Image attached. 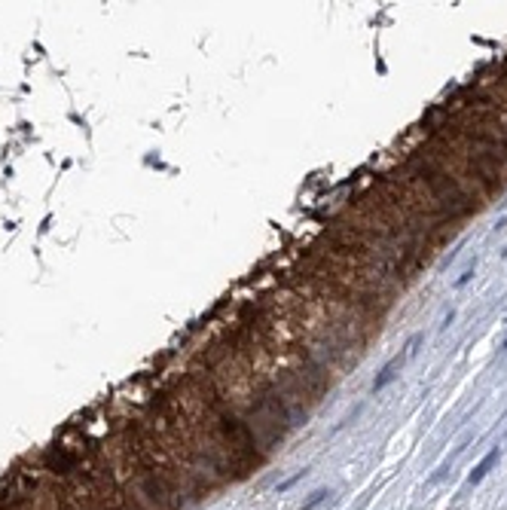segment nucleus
I'll return each mask as SVG.
<instances>
[{
  "label": "nucleus",
  "mask_w": 507,
  "mask_h": 510,
  "mask_svg": "<svg viewBox=\"0 0 507 510\" xmlns=\"http://www.w3.org/2000/svg\"><path fill=\"white\" fill-rule=\"evenodd\" d=\"M498 458H501V449H498V446H495V449H489V452L483 455V461H480V464H477V468L471 471L468 483H471V486H477V483H480V480H483V477H486V474L492 471V464H495Z\"/></svg>",
  "instance_id": "f257e3e1"
},
{
  "label": "nucleus",
  "mask_w": 507,
  "mask_h": 510,
  "mask_svg": "<svg viewBox=\"0 0 507 510\" xmlns=\"http://www.w3.org/2000/svg\"><path fill=\"white\" fill-rule=\"evenodd\" d=\"M397 361H400V358H391V361H388V364L382 367V373H379V376L373 379V391H382V388H385V385H388V382L394 379V367H397Z\"/></svg>",
  "instance_id": "f03ea898"
},
{
  "label": "nucleus",
  "mask_w": 507,
  "mask_h": 510,
  "mask_svg": "<svg viewBox=\"0 0 507 510\" xmlns=\"http://www.w3.org/2000/svg\"><path fill=\"white\" fill-rule=\"evenodd\" d=\"M327 495H330L327 489H321V492H315V495H312V498H309V501H306V504H303L300 510H315L318 504H324V501H327Z\"/></svg>",
  "instance_id": "7ed1b4c3"
},
{
  "label": "nucleus",
  "mask_w": 507,
  "mask_h": 510,
  "mask_svg": "<svg viewBox=\"0 0 507 510\" xmlns=\"http://www.w3.org/2000/svg\"><path fill=\"white\" fill-rule=\"evenodd\" d=\"M471 278H474V266H471V269H464V272H461V275H458V281H455V287H458V290H461V287H464V284H468V281H471Z\"/></svg>",
  "instance_id": "20e7f679"
},
{
  "label": "nucleus",
  "mask_w": 507,
  "mask_h": 510,
  "mask_svg": "<svg viewBox=\"0 0 507 510\" xmlns=\"http://www.w3.org/2000/svg\"><path fill=\"white\" fill-rule=\"evenodd\" d=\"M452 321H455V312H449V315H446V318H443V324H440V330H446V327H449V324H452Z\"/></svg>",
  "instance_id": "39448f33"
},
{
  "label": "nucleus",
  "mask_w": 507,
  "mask_h": 510,
  "mask_svg": "<svg viewBox=\"0 0 507 510\" xmlns=\"http://www.w3.org/2000/svg\"><path fill=\"white\" fill-rule=\"evenodd\" d=\"M501 352H507V336H504V339H501Z\"/></svg>",
  "instance_id": "423d86ee"
}]
</instances>
